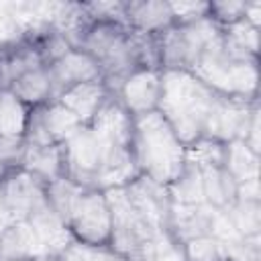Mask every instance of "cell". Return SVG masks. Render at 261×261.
I'll use <instances>...</instances> for the list:
<instances>
[{"mask_svg":"<svg viewBox=\"0 0 261 261\" xmlns=\"http://www.w3.org/2000/svg\"><path fill=\"white\" fill-rule=\"evenodd\" d=\"M133 159L139 175L171 184L186 163V145L159 110L133 118Z\"/></svg>","mask_w":261,"mask_h":261,"instance_id":"1","label":"cell"},{"mask_svg":"<svg viewBox=\"0 0 261 261\" xmlns=\"http://www.w3.org/2000/svg\"><path fill=\"white\" fill-rule=\"evenodd\" d=\"M216 92L210 90L192 71L171 69L163 71V88L159 100V112L169 122L177 139L190 147L202 139L204 122L214 102Z\"/></svg>","mask_w":261,"mask_h":261,"instance_id":"2","label":"cell"},{"mask_svg":"<svg viewBox=\"0 0 261 261\" xmlns=\"http://www.w3.org/2000/svg\"><path fill=\"white\" fill-rule=\"evenodd\" d=\"M192 73L216 94L245 100L257 98V61L232 57L222 45V31L204 47Z\"/></svg>","mask_w":261,"mask_h":261,"instance_id":"3","label":"cell"},{"mask_svg":"<svg viewBox=\"0 0 261 261\" xmlns=\"http://www.w3.org/2000/svg\"><path fill=\"white\" fill-rule=\"evenodd\" d=\"M218 35H220V27H216L208 16L188 24H171L157 37L161 69L192 71L204 47L210 41H214Z\"/></svg>","mask_w":261,"mask_h":261,"instance_id":"4","label":"cell"},{"mask_svg":"<svg viewBox=\"0 0 261 261\" xmlns=\"http://www.w3.org/2000/svg\"><path fill=\"white\" fill-rule=\"evenodd\" d=\"M67 228L73 241L90 245V247H106L110 245L112 232V216L106 194L96 188L84 190L77 198L69 218Z\"/></svg>","mask_w":261,"mask_h":261,"instance_id":"5","label":"cell"},{"mask_svg":"<svg viewBox=\"0 0 261 261\" xmlns=\"http://www.w3.org/2000/svg\"><path fill=\"white\" fill-rule=\"evenodd\" d=\"M106 200L110 206L112 216V232H110V245L116 253L128 255L135 249L149 243L155 234V228L141 216V212L130 204L124 186L106 190Z\"/></svg>","mask_w":261,"mask_h":261,"instance_id":"6","label":"cell"},{"mask_svg":"<svg viewBox=\"0 0 261 261\" xmlns=\"http://www.w3.org/2000/svg\"><path fill=\"white\" fill-rule=\"evenodd\" d=\"M63 175L84 188H94L104 159V143L90 124H82L63 145Z\"/></svg>","mask_w":261,"mask_h":261,"instance_id":"7","label":"cell"},{"mask_svg":"<svg viewBox=\"0 0 261 261\" xmlns=\"http://www.w3.org/2000/svg\"><path fill=\"white\" fill-rule=\"evenodd\" d=\"M257 108H259L257 98L245 100V98L216 94L204 122L202 139H210L216 143H230L237 139L241 141Z\"/></svg>","mask_w":261,"mask_h":261,"instance_id":"8","label":"cell"},{"mask_svg":"<svg viewBox=\"0 0 261 261\" xmlns=\"http://www.w3.org/2000/svg\"><path fill=\"white\" fill-rule=\"evenodd\" d=\"M80 126L82 120L71 110H67L61 102L51 100L29 110L22 137L27 145H63Z\"/></svg>","mask_w":261,"mask_h":261,"instance_id":"9","label":"cell"},{"mask_svg":"<svg viewBox=\"0 0 261 261\" xmlns=\"http://www.w3.org/2000/svg\"><path fill=\"white\" fill-rule=\"evenodd\" d=\"M0 194L12 220H27L41 204H45V184L22 167H10L0 177Z\"/></svg>","mask_w":261,"mask_h":261,"instance_id":"10","label":"cell"},{"mask_svg":"<svg viewBox=\"0 0 261 261\" xmlns=\"http://www.w3.org/2000/svg\"><path fill=\"white\" fill-rule=\"evenodd\" d=\"M163 88V69L137 67L133 69L120 84L114 98L124 106V110L137 118L159 108Z\"/></svg>","mask_w":261,"mask_h":261,"instance_id":"11","label":"cell"},{"mask_svg":"<svg viewBox=\"0 0 261 261\" xmlns=\"http://www.w3.org/2000/svg\"><path fill=\"white\" fill-rule=\"evenodd\" d=\"M47 71L51 80V100H57L63 92L73 86L102 80L98 63L82 49H69L63 57L47 65Z\"/></svg>","mask_w":261,"mask_h":261,"instance_id":"12","label":"cell"},{"mask_svg":"<svg viewBox=\"0 0 261 261\" xmlns=\"http://www.w3.org/2000/svg\"><path fill=\"white\" fill-rule=\"evenodd\" d=\"M124 190H126L130 204L141 212V216L155 230L167 226V216H169V208H171L167 186H163L147 175H137L130 184L124 186Z\"/></svg>","mask_w":261,"mask_h":261,"instance_id":"13","label":"cell"},{"mask_svg":"<svg viewBox=\"0 0 261 261\" xmlns=\"http://www.w3.org/2000/svg\"><path fill=\"white\" fill-rule=\"evenodd\" d=\"M122 24L133 33L159 37L173 24L169 2L165 0H126L122 10Z\"/></svg>","mask_w":261,"mask_h":261,"instance_id":"14","label":"cell"},{"mask_svg":"<svg viewBox=\"0 0 261 261\" xmlns=\"http://www.w3.org/2000/svg\"><path fill=\"white\" fill-rule=\"evenodd\" d=\"M49 257L29 220H10L0 232V261H35Z\"/></svg>","mask_w":261,"mask_h":261,"instance_id":"15","label":"cell"},{"mask_svg":"<svg viewBox=\"0 0 261 261\" xmlns=\"http://www.w3.org/2000/svg\"><path fill=\"white\" fill-rule=\"evenodd\" d=\"M214 212L216 208L208 204H171L165 228L179 243H186L190 239L210 234Z\"/></svg>","mask_w":261,"mask_h":261,"instance_id":"16","label":"cell"},{"mask_svg":"<svg viewBox=\"0 0 261 261\" xmlns=\"http://www.w3.org/2000/svg\"><path fill=\"white\" fill-rule=\"evenodd\" d=\"M29 224L33 226V230L37 232L41 245L45 247L49 257L59 255L63 249H67L73 243V237L67 228V222L49 208V204H41L35 212L29 214Z\"/></svg>","mask_w":261,"mask_h":261,"instance_id":"17","label":"cell"},{"mask_svg":"<svg viewBox=\"0 0 261 261\" xmlns=\"http://www.w3.org/2000/svg\"><path fill=\"white\" fill-rule=\"evenodd\" d=\"M108 96L110 94L106 86L102 84V80H98L69 88L57 98V102H61L67 110H71L82 120V124H90L98 114V110L102 108V104L108 100Z\"/></svg>","mask_w":261,"mask_h":261,"instance_id":"18","label":"cell"},{"mask_svg":"<svg viewBox=\"0 0 261 261\" xmlns=\"http://www.w3.org/2000/svg\"><path fill=\"white\" fill-rule=\"evenodd\" d=\"M18 167L27 169L43 184H49L63 175V149L61 145L39 147L24 143V153Z\"/></svg>","mask_w":261,"mask_h":261,"instance_id":"19","label":"cell"},{"mask_svg":"<svg viewBox=\"0 0 261 261\" xmlns=\"http://www.w3.org/2000/svg\"><path fill=\"white\" fill-rule=\"evenodd\" d=\"M202 186H204V202L212 208L224 210L237 200L239 184L222 165L200 167Z\"/></svg>","mask_w":261,"mask_h":261,"instance_id":"20","label":"cell"},{"mask_svg":"<svg viewBox=\"0 0 261 261\" xmlns=\"http://www.w3.org/2000/svg\"><path fill=\"white\" fill-rule=\"evenodd\" d=\"M45 65L37 43H22L0 57V88H8L14 80Z\"/></svg>","mask_w":261,"mask_h":261,"instance_id":"21","label":"cell"},{"mask_svg":"<svg viewBox=\"0 0 261 261\" xmlns=\"http://www.w3.org/2000/svg\"><path fill=\"white\" fill-rule=\"evenodd\" d=\"M8 90L31 110L37 108L41 104L51 102V80H49V71L45 65L31 69L29 73L20 75L18 80H14Z\"/></svg>","mask_w":261,"mask_h":261,"instance_id":"22","label":"cell"},{"mask_svg":"<svg viewBox=\"0 0 261 261\" xmlns=\"http://www.w3.org/2000/svg\"><path fill=\"white\" fill-rule=\"evenodd\" d=\"M259 153L251 151L243 141L224 143V159L222 167L234 177L237 184H245L251 179H259Z\"/></svg>","mask_w":261,"mask_h":261,"instance_id":"23","label":"cell"},{"mask_svg":"<svg viewBox=\"0 0 261 261\" xmlns=\"http://www.w3.org/2000/svg\"><path fill=\"white\" fill-rule=\"evenodd\" d=\"M167 192L171 204H206L200 167L186 157L181 171L175 175L171 184H167Z\"/></svg>","mask_w":261,"mask_h":261,"instance_id":"24","label":"cell"},{"mask_svg":"<svg viewBox=\"0 0 261 261\" xmlns=\"http://www.w3.org/2000/svg\"><path fill=\"white\" fill-rule=\"evenodd\" d=\"M84 190H88V188H84V186L75 184L73 179L61 175V177L45 184V202L49 204L51 210H55L67 222V218H69L77 198L84 194Z\"/></svg>","mask_w":261,"mask_h":261,"instance_id":"25","label":"cell"},{"mask_svg":"<svg viewBox=\"0 0 261 261\" xmlns=\"http://www.w3.org/2000/svg\"><path fill=\"white\" fill-rule=\"evenodd\" d=\"M224 212L241 237L261 234V202L237 198L228 208H224Z\"/></svg>","mask_w":261,"mask_h":261,"instance_id":"26","label":"cell"},{"mask_svg":"<svg viewBox=\"0 0 261 261\" xmlns=\"http://www.w3.org/2000/svg\"><path fill=\"white\" fill-rule=\"evenodd\" d=\"M29 108L8 90L0 88V135H24Z\"/></svg>","mask_w":261,"mask_h":261,"instance_id":"27","label":"cell"},{"mask_svg":"<svg viewBox=\"0 0 261 261\" xmlns=\"http://www.w3.org/2000/svg\"><path fill=\"white\" fill-rule=\"evenodd\" d=\"M186 261H228L224 245L212 234H202L184 243Z\"/></svg>","mask_w":261,"mask_h":261,"instance_id":"28","label":"cell"},{"mask_svg":"<svg viewBox=\"0 0 261 261\" xmlns=\"http://www.w3.org/2000/svg\"><path fill=\"white\" fill-rule=\"evenodd\" d=\"M151 249H153L155 261H186L184 243H179L167 228L155 230L151 239Z\"/></svg>","mask_w":261,"mask_h":261,"instance_id":"29","label":"cell"},{"mask_svg":"<svg viewBox=\"0 0 261 261\" xmlns=\"http://www.w3.org/2000/svg\"><path fill=\"white\" fill-rule=\"evenodd\" d=\"M245 6L247 2H232V0H222V2H208V18L220 27L226 29L230 24H237L245 16Z\"/></svg>","mask_w":261,"mask_h":261,"instance_id":"30","label":"cell"},{"mask_svg":"<svg viewBox=\"0 0 261 261\" xmlns=\"http://www.w3.org/2000/svg\"><path fill=\"white\" fill-rule=\"evenodd\" d=\"M230 261H261V234L239 237L230 243H222Z\"/></svg>","mask_w":261,"mask_h":261,"instance_id":"31","label":"cell"},{"mask_svg":"<svg viewBox=\"0 0 261 261\" xmlns=\"http://www.w3.org/2000/svg\"><path fill=\"white\" fill-rule=\"evenodd\" d=\"M173 24H188L208 16V2H169Z\"/></svg>","mask_w":261,"mask_h":261,"instance_id":"32","label":"cell"},{"mask_svg":"<svg viewBox=\"0 0 261 261\" xmlns=\"http://www.w3.org/2000/svg\"><path fill=\"white\" fill-rule=\"evenodd\" d=\"M53 261H92V247L73 241L67 249L53 257Z\"/></svg>","mask_w":261,"mask_h":261,"instance_id":"33","label":"cell"},{"mask_svg":"<svg viewBox=\"0 0 261 261\" xmlns=\"http://www.w3.org/2000/svg\"><path fill=\"white\" fill-rule=\"evenodd\" d=\"M126 261H155V255H153V249H151V241L145 243L143 247L135 249L133 253H128Z\"/></svg>","mask_w":261,"mask_h":261,"instance_id":"34","label":"cell"},{"mask_svg":"<svg viewBox=\"0 0 261 261\" xmlns=\"http://www.w3.org/2000/svg\"><path fill=\"white\" fill-rule=\"evenodd\" d=\"M10 220H12V218H10V214L6 212V208H4V202H2V194H0V226H6Z\"/></svg>","mask_w":261,"mask_h":261,"instance_id":"35","label":"cell"},{"mask_svg":"<svg viewBox=\"0 0 261 261\" xmlns=\"http://www.w3.org/2000/svg\"><path fill=\"white\" fill-rule=\"evenodd\" d=\"M2 228H4V226H0V232H2Z\"/></svg>","mask_w":261,"mask_h":261,"instance_id":"36","label":"cell"}]
</instances>
